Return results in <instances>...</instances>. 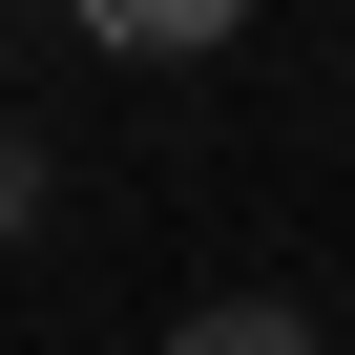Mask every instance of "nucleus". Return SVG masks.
I'll return each mask as SVG.
<instances>
[{
	"label": "nucleus",
	"mask_w": 355,
	"mask_h": 355,
	"mask_svg": "<svg viewBox=\"0 0 355 355\" xmlns=\"http://www.w3.org/2000/svg\"><path fill=\"white\" fill-rule=\"evenodd\" d=\"M167 355H313V313H272V293H209V313H167Z\"/></svg>",
	"instance_id": "nucleus-2"
},
{
	"label": "nucleus",
	"mask_w": 355,
	"mask_h": 355,
	"mask_svg": "<svg viewBox=\"0 0 355 355\" xmlns=\"http://www.w3.org/2000/svg\"><path fill=\"white\" fill-rule=\"evenodd\" d=\"M0 230H42V125H0Z\"/></svg>",
	"instance_id": "nucleus-3"
},
{
	"label": "nucleus",
	"mask_w": 355,
	"mask_h": 355,
	"mask_svg": "<svg viewBox=\"0 0 355 355\" xmlns=\"http://www.w3.org/2000/svg\"><path fill=\"white\" fill-rule=\"evenodd\" d=\"M230 21H251V0H84V42H105V63H209Z\"/></svg>",
	"instance_id": "nucleus-1"
}]
</instances>
